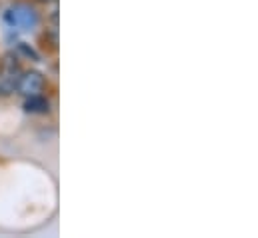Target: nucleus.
I'll use <instances>...</instances> for the list:
<instances>
[{
    "mask_svg": "<svg viewBox=\"0 0 258 238\" xmlns=\"http://www.w3.org/2000/svg\"><path fill=\"white\" fill-rule=\"evenodd\" d=\"M4 22L12 30H32L38 24V14L28 4H14L4 14Z\"/></svg>",
    "mask_w": 258,
    "mask_h": 238,
    "instance_id": "nucleus-1",
    "label": "nucleus"
},
{
    "mask_svg": "<svg viewBox=\"0 0 258 238\" xmlns=\"http://www.w3.org/2000/svg\"><path fill=\"white\" fill-rule=\"evenodd\" d=\"M46 86V80L40 72L36 70H28V72H22L16 80V90L22 94V96H34V94H40Z\"/></svg>",
    "mask_w": 258,
    "mask_h": 238,
    "instance_id": "nucleus-2",
    "label": "nucleus"
},
{
    "mask_svg": "<svg viewBox=\"0 0 258 238\" xmlns=\"http://www.w3.org/2000/svg\"><path fill=\"white\" fill-rule=\"evenodd\" d=\"M18 72H20V64L16 62V56L12 58L10 54L2 60V70H0V96H8L18 80Z\"/></svg>",
    "mask_w": 258,
    "mask_h": 238,
    "instance_id": "nucleus-3",
    "label": "nucleus"
},
{
    "mask_svg": "<svg viewBox=\"0 0 258 238\" xmlns=\"http://www.w3.org/2000/svg\"><path fill=\"white\" fill-rule=\"evenodd\" d=\"M24 110H26V112H30V114H46V112L50 110V102H48V98H44L42 94L26 96Z\"/></svg>",
    "mask_w": 258,
    "mask_h": 238,
    "instance_id": "nucleus-4",
    "label": "nucleus"
}]
</instances>
